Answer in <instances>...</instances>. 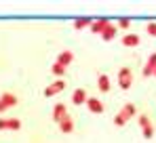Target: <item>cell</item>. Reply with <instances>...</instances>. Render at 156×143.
<instances>
[{"label": "cell", "mask_w": 156, "mask_h": 143, "mask_svg": "<svg viewBox=\"0 0 156 143\" xmlns=\"http://www.w3.org/2000/svg\"><path fill=\"white\" fill-rule=\"evenodd\" d=\"M87 99H89V95H87L84 89H76V91L72 93V103H74V105H82V103H87Z\"/></svg>", "instance_id": "ba28073f"}, {"label": "cell", "mask_w": 156, "mask_h": 143, "mask_svg": "<svg viewBox=\"0 0 156 143\" xmlns=\"http://www.w3.org/2000/svg\"><path fill=\"white\" fill-rule=\"evenodd\" d=\"M66 116H68V105L66 103H55V107H53V120L59 124Z\"/></svg>", "instance_id": "277c9868"}, {"label": "cell", "mask_w": 156, "mask_h": 143, "mask_svg": "<svg viewBox=\"0 0 156 143\" xmlns=\"http://www.w3.org/2000/svg\"><path fill=\"white\" fill-rule=\"evenodd\" d=\"M21 120L19 118H0V131H19Z\"/></svg>", "instance_id": "7a4b0ae2"}, {"label": "cell", "mask_w": 156, "mask_h": 143, "mask_svg": "<svg viewBox=\"0 0 156 143\" xmlns=\"http://www.w3.org/2000/svg\"><path fill=\"white\" fill-rule=\"evenodd\" d=\"M84 105H87V107H89V112H93V114H104V110H105V105L97 99V97H89Z\"/></svg>", "instance_id": "3957f363"}, {"label": "cell", "mask_w": 156, "mask_h": 143, "mask_svg": "<svg viewBox=\"0 0 156 143\" xmlns=\"http://www.w3.org/2000/svg\"><path fill=\"white\" fill-rule=\"evenodd\" d=\"M116 30H118V25L110 23L108 27H105L104 32H101V38H104L105 42H110V40H114V36H116Z\"/></svg>", "instance_id": "5bb4252c"}, {"label": "cell", "mask_w": 156, "mask_h": 143, "mask_svg": "<svg viewBox=\"0 0 156 143\" xmlns=\"http://www.w3.org/2000/svg\"><path fill=\"white\" fill-rule=\"evenodd\" d=\"M146 32H148L150 36H156V23H154V21H152V23H148V25H146Z\"/></svg>", "instance_id": "7402d4cb"}, {"label": "cell", "mask_w": 156, "mask_h": 143, "mask_svg": "<svg viewBox=\"0 0 156 143\" xmlns=\"http://www.w3.org/2000/svg\"><path fill=\"white\" fill-rule=\"evenodd\" d=\"M0 101H2L6 107H15V105L19 103L17 95H13V93H2V95H0Z\"/></svg>", "instance_id": "8fae6325"}, {"label": "cell", "mask_w": 156, "mask_h": 143, "mask_svg": "<svg viewBox=\"0 0 156 143\" xmlns=\"http://www.w3.org/2000/svg\"><path fill=\"white\" fill-rule=\"evenodd\" d=\"M129 25H131V19H125V17H122V19H118V27H120V30H127Z\"/></svg>", "instance_id": "44dd1931"}, {"label": "cell", "mask_w": 156, "mask_h": 143, "mask_svg": "<svg viewBox=\"0 0 156 143\" xmlns=\"http://www.w3.org/2000/svg\"><path fill=\"white\" fill-rule=\"evenodd\" d=\"M154 76H156V72H154Z\"/></svg>", "instance_id": "cb8c5ba5"}, {"label": "cell", "mask_w": 156, "mask_h": 143, "mask_svg": "<svg viewBox=\"0 0 156 143\" xmlns=\"http://www.w3.org/2000/svg\"><path fill=\"white\" fill-rule=\"evenodd\" d=\"M137 122H139V126H141V131H144V128H148V126H152V122H150V118H148L146 114H141Z\"/></svg>", "instance_id": "d6986e66"}, {"label": "cell", "mask_w": 156, "mask_h": 143, "mask_svg": "<svg viewBox=\"0 0 156 143\" xmlns=\"http://www.w3.org/2000/svg\"><path fill=\"white\" fill-rule=\"evenodd\" d=\"M154 72H156V53H152L150 57H148V61H146V65H144V76L148 78V76H154Z\"/></svg>", "instance_id": "8992f818"}, {"label": "cell", "mask_w": 156, "mask_h": 143, "mask_svg": "<svg viewBox=\"0 0 156 143\" xmlns=\"http://www.w3.org/2000/svg\"><path fill=\"white\" fill-rule=\"evenodd\" d=\"M97 89H99L101 93H108V91L112 89V82H110V78H108L105 74H99V76H97Z\"/></svg>", "instance_id": "9c48e42d"}, {"label": "cell", "mask_w": 156, "mask_h": 143, "mask_svg": "<svg viewBox=\"0 0 156 143\" xmlns=\"http://www.w3.org/2000/svg\"><path fill=\"white\" fill-rule=\"evenodd\" d=\"M59 131H61V133H66V135L74 133V120L70 118V116H66V118L59 122Z\"/></svg>", "instance_id": "30bf717a"}, {"label": "cell", "mask_w": 156, "mask_h": 143, "mask_svg": "<svg viewBox=\"0 0 156 143\" xmlns=\"http://www.w3.org/2000/svg\"><path fill=\"white\" fill-rule=\"evenodd\" d=\"M66 89V82L63 80H55L51 86H47L44 89V97H53V95H57V93H61Z\"/></svg>", "instance_id": "5b68a950"}, {"label": "cell", "mask_w": 156, "mask_h": 143, "mask_svg": "<svg viewBox=\"0 0 156 143\" xmlns=\"http://www.w3.org/2000/svg\"><path fill=\"white\" fill-rule=\"evenodd\" d=\"M141 42V38L137 36V34H127V36H122V47H137Z\"/></svg>", "instance_id": "4fadbf2b"}, {"label": "cell", "mask_w": 156, "mask_h": 143, "mask_svg": "<svg viewBox=\"0 0 156 143\" xmlns=\"http://www.w3.org/2000/svg\"><path fill=\"white\" fill-rule=\"evenodd\" d=\"M120 112H125L129 118H135V116H137V107H135V103H125Z\"/></svg>", "instance_id": "2e32d148"}, {"label": "cell", "mask_w": 156, "mask_h": 143, "mask_svg": "<svg viewBox=\"0 0 156 143\" xmlns=\"http://www.w3.org/2000/svg\"><path fill=\"white\" fill-rule=\"evenodd\" d=\"M91 25H93V19H89V17H80V19L74 21V27H76V30H84V27L91 30Z\"/></svg>", "instance_id": "9a60e30c"}, {"label": "cell", "mask_w": 156, "mask_h": 143, "mask_svg": "<svg viewBox=\"0 0 156 143\" xmlns=\"http://www.w3.org/2000/svg\"><path fill=\"white\" fill-rule=\"evenodd\" d=\"M129 120H131V118L127 116V114H125V112H118V114L114 116V124H116V126H125Z\"/></svg>", "instance_id": "e0dca14e"}, {"label": "cell", "mask_w": 156, "mask_h": 143, "mask_svg": "<svg viewBox=\"0 0 156 143\" xmlns=\"http://www.w3.org/2000/svg\"><path fill=\"white\" fill-rule=\"evenodd\" d=\"M72 61H74V53H72V51H61L59 57H57V63L63 65V68H68Z\"/></svg>", "instance_id": "52a82bcc"}, {"label": "cell", "mask_w": 156, "mask_h": 143, "mask_svg": "<svg viewBox=\"0 0 156 143\" xmlns=\"http://www.w3.org/2000/svg\"><path fill=\"white\" fill-rule=\"evenodd\" d=\"M108 25H110V19H97V21H93V25H91V32L101 36V32H104Z\"/></svg>", "instance_id": "7c38bea8"}, {"label": "cell", "mask_w": 156, "mask_h": 143, "mask_svg": "<svg viewBox=\"0 0 156 143\" xmlns=\"http://www.w3.org/2000/svg\"><path fill=\"white\" fill-rule=\"evenodd\" d=\"M118 86L122 91H129L131 86H133V72L129 68H120L118 70Z\"/></svg>", "instance_id": "6da1fadb"}, {"label": "cell", "mask_w": 156, "mask_h": 143, "mask_svg": "<svg viewBox=\"0 0 156 143\" xmlns=\"http://www.w3.org/2000/svg\"><path fill=\"white\" fill-rule=\"evenodd\" d=\"M6 110H9V107H6V105H4V103H2V101H0V114H4V112H6Z\"/></svg>", "instance_id": "603a6c76"}, {"label": "cell", "mask_w": 156, "mask_h": 143, "mask_svg": "<svg viewBox=\"0 0 156 143\" xmlns=\"http://www.w3.org/2000/svg\"><path fill=\"white\" fill-rule=\"evenodd\" d=\"M144 137H146V139H152V137H154V126L144 128Z\"/></svg>", "instance_id": "ffe728a7"}, {"label": "cell", "mask_w": 156, "mask_h": 143, "mask_svg": "<svg viewBox=\"0 0 156 143\" xmlns=\"http://www.w3.org/2000/svg\"><path fill=\"white\" fill-rule=\"evenodd\" d=\"M51 72H53V76H63V74H66V68H63V65H59V63L55 61V63H53V68H51Z\"/></svg>", "instance_id": "ac0fdd59"}]
</instances>
